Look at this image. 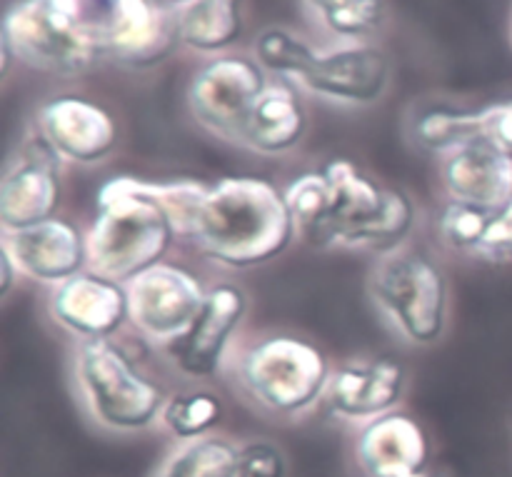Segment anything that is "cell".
<instances>
[{
  "label": "cell",
  "mask_w": 512,
  "mask_h": 477,
  "mask_svg": "<svg viewBox=\"0 0 512 477\" xmlns=\"http://www.w3.org/2000/svg\"><path fill=\"white\" fill-rule=\"evenodd\" d=\"M175 228L200 258L225 270L270 263L298 238L283 190L253 175H230L218 183L185 178Z\"/></svg>",
  "instance_id": "obj_1"
},
{
  "label": "cell",
  "mask_w": 512,
  "mask_h": 477,
  "mask_svg": "<svg viewBox=\"0 0 512 477\" xmlns=\"http://www.w3.org/2000/svg\"><path fill=\"white\" fill-rule=\"evenodd\" d=\"M88 268L130 283L168 258L178 228L163 198V180L115 175L98 188L88 233Z\"/></svg>",
  "instance_id": "obj_2"
},
{
  "label": "cell",
  "mask_w": 512,
  "mask_h": 477,
  "mask_svg": "<svg viewBox=\"0 0 512 477\" xmlns=\"http://www.w3.org/2000/svg\"><path fill=\"white\" fill-rule=\"evenodd\" d=\"M70 385L95 428L110 435H140L160 428L168 393L115 338L75 343Z\"/></svg>",
  "instance_id": "obj_3"
},
{
  "label": "cell",
  "mask_w": 512,
  "mask_h": 477,
  "mask_svg": "<svg viewBox=\"0 0 512 477\" xmlns=\"http://www.w3.org/2000/svg\"><path fill=\"white\" fill-rule=\"evenodd\" d=\"M225 373L255 410L278 420H300L323 405L333 365L310 340L270 333L238 345Z\"/></svg>",
  "instance_id": "obj_4"
},
{
  "label": "cell",
  "mask_w": 512,
  "mask_h": 477,
  "mask_svg": "<svg viewBox=\"0 0 512 477\" xmlns=\"http://www.w3.org/2000/svg\"><path fill=\"white\" fill-rule=\"evenodd\" d=\"M320 170L328 180V218L310 245L380 255L408 243L418 225L408 193L385 188L348 158L328 160Z\"/></svg>",
  "instance_id": "obj_5"
},
{
  "label": "cell",
  "mask_w": 512,
  "mask_h": 477,
  "mask_svg": "<svg viewBox=\"0 0 512 477\" xmlns=\"http://www.w3.org/2000/svg\"><path fill=\"white\" fill-rule=\"evenodd\" d=\"M368 295L378 318L405 345L430 348L448 333V275L440 260L418 245L380 253L368 273Z\"/></svg>",
  "instance_id": "obj_6"
},
{
  "label": "cell",
  "mask_w": 512,
  "mask_h": 477,
  "mask_svg": "<svg viewBox=\"0 0 512 477\" xmlns=\"http://www.w3.org/2000/svg\"><path fill=\"white\" fill-rule=\"evenodd\" d=\"M85 48L105 63L145 65L178 43L175 10L155 0H55Z\"/></svg>",
  "instance_id": "obj_7"
},
{
  "label": "cell",
  "mask_w": 512,
  "mask_h": 477,
  "mask_svg": "<svg viewBox=\"0 0 512 477\" xmlns=\"http://www.w3.org/2000/svg\"><path fill=\"white\" fill-rule=\"evenodd\" d=\"M3 73L10 60L48 75L88 73L100 60L75 35L55 0H18L5 13L0 25Z\"/></svg>",
  "instance_id": "obj_8"
},
{
  "label": "cell",
  "mask_w": 512,
  "mask_h": 477,
  "mask_svg": "<svg viewBox=\"0 0 512 477\" xmlns=\"http://www.w3.org/2000/svg\"><path fill=\"white\" fill-rule=\"evenodd\" d=\"M128 290V325L143 343L163 353L185 330L193 325L208 298V285L178 263L153 265L130 283Z\"/></svg>",
  "instance_id": "obj_9"
},
{
  "label": "cell",
  "mask_w": 512,
  "mask_h": 477,
  "mask_svg": "<svg viewBox=\"0 0 512 477\" xmlns=\"http://www.w3.org/2000/svg\"><path fill=\"white\" fill-rule=\"evenodd\" d=\"M268 85L258 60L223 53L205 60L188 85V110L195 123L223 143L238 145L255 100Z\"/></svg>",
  "instance_id": "obj_10"
},
{
  "label": "cell",
  "mask_w": 512,
  "mask_h": 477,
  "mask_svg": "<svg viewBox=\"0 0 512 477\" xmlns=\"http://www.w3.org/2000/svg\"><path fill=\"white\" fill-rule=\"evenodd\" d=\"M393 80L390 55L375 43H345L308 53L293 78L300 93L348 108H368L385 98Z\"/></svg>",
  "instance_id": "obj_11"
},
{
  "label": "cell",
  "mask_w": 512,
  "mask_h": 477,
  "mask_svg": "<svg viewBox=\"0 0 512 477\" xmlns=\"http://www.w3.org/2000/svg\"><path fill=\"white\" fill-rule=\"evenodd\" d=\"M248 308V293L240 285L228 280L210 285L203 310L193 325L163 350L165 360L188 380H208L225 373L238 348Z\"/></svg>",
  "instance_id": "obj_12"
},
{
  "label": "cell",
  "mask_w": 512,
  "mask_h": 477,
  "mask_svg": "<svg viewBox=\"0 0 512 477\" xmlns=\"http://www.w3.org/2000/svg\"><path fill=\"white\" fill-rule=\"evenodd\" d=\"M33 133L63 165L95 168L118 148V123L95 100L83 95H55L33 118Z\"/></svg>",
  "instance_id": "obj_13"
},
{
  "label": "cell",
  "mask_w": 512,
  "mask_h": 477,
  "mask_svg": "<svg viewBox=\"0 0 512 477\" xmlns=\"http://www.w3.org/2000/svg\"><path fill=\"white\" fill-rule=\"evenodd\" d=\"M405 390L408 373L400 360L390 355H365L333 368L323 405L340 423L363 428L400 410Z\"/></svg>",
  "instance_id": "obj_14"
},
{
  "label": "cell",
  "mask_w": 512,
  "mask_h": 477,
  "mask_svg": "<svg viewBox=\"0 0 512 477\" xmlns=\"http://www.w3.org/2000/svg\"><path fill=\"white\" fill-rule=\"evenodd\" d=\"M63 168L48 145L30 130L0 180V233L30 228L58 215Z\"/></svg>",
  "instance_id": "obj_15"
},
{
  "label": "cell",
  "mask_w": 512,
  "mask_h": 477,
  "mask_svg": "<svg viewBox=\"0 0 512 477\" xmlns=\"http://www.w3.org/2000/svg\"><path fill=\"white\" fill-rule=\"evenodd\" d=\"M48 315L75 343L115 338L128 325V290L88 268L50 288Z\"/></svg>",
  "instance_id": "obj_16"
},
{
  "label": "cell",
  "mask_w": 512,
  "mask_h": 477,
  "mask_svg": "<svg viewBox=\"0 0 512 477\" xmlns=\"http://www.w3.org/2000/svg\"><path fill=\"white\" fill-rule=\"evenodd\" d=\"M0 250L10 255L23 280L48 288L88 270V238L73 220L60 215L30 228L0 233Z\"/></svg>",
  "instance_id": "obj_17"
},
{
  "label": "cell",
  "mask_w": 512,
  "mask_h": 477,
  "mask_svg": "<svg viewBox=\"0 0 512 477\" xmlns=\"http://www.w3.org/2000/svg\"><path fill=\"white\" fill-rule=\"evenodd\" d=\"M430 455L425 428L400 410L358 428L353 443L360 477H425L430 475Z\"/></svg>",
  "instance_id": "obj_18"
},
{
  "label": "cell",
  "mask_w": 512,
  "mask_h": 477,
  "mask_svg": "<svg viewBox=\"0 0 512 477\" xmlns=\"http://www.w3.org/2000/svg\"><path fill=\"white\" fill-rule=\"evenodd\" d=\"M445 200L495 213L512 200V155L493 138H478L440 158Z\"/></svg>",
  "instance_id": "obj_19"
},
{
  "label": "cell",
  "mask_w": 512,
  "mask_h": 477,
  "mask_svg": "<svg viewBox=\"0 0 512 477\" xmlns=\"http://www.w3.org/2000/svg\"><path fill=\"white\" fill-rule=\"evenodd\" d=\"M300 95L303 93L285 80H268L240 130L238 148L260 158H283L293 153L308 130V113Z\"/></svg>",
  "instance_id": "obj_20"
},
{
  "label": "cell",
  "mask_w": 512,
  "mask_h": 477,
  "mask_svg": "<svg viewBox=\"0 0 512 477\" xmlns=\"http://www.w3.org/2000/svg\"><path fill=\"white\" fill-rule=\"evenodd\" d=\"M175 33L193 53H228L243 35V0H190L175 10Z\"/></svg>",
  "instance_id": "obj_21"
},
{
  "label": "cell",
  "mask_w": 512,
  "mask_h": 477,
  "mask_svg": "<svg viewBox=\"0 0 512 477\" xmlns=\"http://www.w3.org/2000/svg\"><path fill=\"white\" fill-rule=\"evenodd\" d=\"M488 135V105L485 108H455L433 105L420 110L410 125V138L425 153L445 158L453 150Z\"/></svg>",
  "instance_id": "obj_22"
},
{
  "label": "cell",
  "mask_w": 512,
  "mask_h": 477,
  "mask_svg": "<svg viewBox=\"0 0 512 477\" xmlns=\"http://www.w3.org/2000/svg\"><path fill=\"white\" fill-rule=\"evenodd\" d=\"M303 8L338 45L373 43L388 20L385 0H303Z\"/></svg>",
  "instance_id": "obj_23"
},
{
  "label": "cell",
  "mask_w": 512,
  "mask_h": 477,
  "mask_svg": "<svg viewBox=\"0 0 512 477\" xmlns=\"http://www.w3.org/2000/svg\"><path fill=\"white\" fill-rule=\"evenodd\" d=\"M238 463L240 443L213 433L175 445L150 477H238Z\"/></svg>",
  "instance_id": "obj_24"
},
{
  "label": "cell",
  "mask_w": 512,
  "mask_h": 477,
  "mask_svg": "<svg viewBox=\"0 0 512 477\" xmlns=\"http://www.w3.org/2000/svg\"><path fill=\"white\" fill-rule=\"evenodd\" d=\"M220 420H223V403L218 395L198 388L168 395L160 428L173 435L178 443H185V440L213 435Z\"/></svg>",
  "instance_id": "obj_25"
},
{
  "label": "cell",
  "mask_w": 512,
  "mask_h": 477,
  "mask_svg": "<svg viewBox=\"0 0 512 477\" xmlns=\"http://www.w3.org/2000/svg\"><path fill=\"white\" fill-rule=\"evenodd\" d=\"M283 195L295 220L298 238L313 243L328 218V180H325L323 170L318 168L300 173L298 178L285 185Z\"/></svg>",
  "instance_id": "obj_26"
},
{
  "label": "cell",
  "mask_w": 512,
  "mask_h": 477,
  "mask_svg": "<svg viewBox=\"0 0 512 477\" xmlns=\"http://www.w3.org/2000/svg\"><path fill=\"white\" fill-rule=\"evenodd\" d=\"M490 218H493L490 210L445 200L443 210L435 220V230H438L440 243L448 250L478 258V250L483 245L485 233H488Z\"/></svg>",
  "instance_id": "obj_27"
},
{
  "label": "cell",
  "mask_w": 512,
  "mask_h": 477,
  "mask_svg": "<svg viewBox=\"0 0 512 477\" xmlns=\"http://www.w3.org/2000/svg\"><path fill=\"white\" fill-rule=\"evenodd\" d=\"M238 477H288V458L283 448L268 438L240 443Z\"/></svg>",
  "instance_id": "obj_28"
},
{
  "label": "cell",
  "mask_w": 512,
  "mask_h": 477,
  "mask_svg": "<svg viewBox=\"0 0 512 477\" xmlns=\"http://www.w3.org/2000/svg\"><path fill=\"white\" fill-rule=\"evenodd\" d=\"M478 258L490 260V263H510L512 260V200L495 210L490 218Z\"/></svg>",
  "instance_id": "obj_29"
},
{
  "label": "cell",
  "mask_w": 512,
  "mask_h": 477,
  "mask_svg": "<svg viewBox=\"0 0 512 477\" xmlns=\"http://www.w3.org/2000/svg\"><path fill=\"white\" fill-rule=\"evenodd\" d=\"M488 138L512 155V98L488 105Z\"/></svg>",
  "instance_id": "obj_30"
},
{
  "label": "cell",
  "mask_w": 512,
  "mask_h": 477,
  "mask_svg": "<svg viewBox=\"0 0 512 477\" xmlns=\"http://www.w3.org/2000/svg\"><path fill=\"white\" fill-rule=\"evenodd\" d=\"M20 280H23L20 270L15 268L10 255H5L3 250H0V295H3V298L5 295H10V290H13Z\"/></svg>",
  "instance_id": "obj_31"
},
{
  "label": "cell",
  "mask_w": 512,
  "mask_h": 477,
  "mask_svg": "<svg viewBox=\"0 0 512 477\" xmlns=\"http://www.w3.org/2000/svg\"><path fill=\"white\" fill-rule=\"evenodd\" d=\"M155 3H160L163 8H168V10H178V8H183L185 3H190V0H155Z\"/></svg>",
  "instance_id": "obj_32"
},
{
  "label": "cell",
  "mask_w": 512,
  "mask_h": 477,
  "mask_svg": "<svg viewBox=\"0 0 512 477\" xmlns=\"http://www.w3.org/2000/svg\"><path fill=\"white\" fill-rule=\"evenodd\" d=\"M425 477H435V475H433V473H430V475H425Z\"/></svg>",
  "instance_id": "obj_33"
}]
</instances>
